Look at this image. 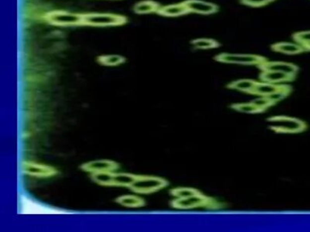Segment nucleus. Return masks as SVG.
<instances>
[{"mask_svg":"<svg viewBox=\"0 0 310 232\" xmlns=\"http://www.w3.org/2000/svg\"><path fill=\"white\" fill-rule=\"evenodd\" d=\"M128 23L126 16L116 13H82V26L92 27H115Z\"/></svg>","mask_w":310,"mask_h":232,"instance_id":"obj_2","label":"nucleus"},{"mask_svg":"<svg viewBox=\"0 0 310 232\" xmlns=\"http://www.w3.org/2000/svg\"><path fill=\"white\" fill-rule=\"evenodd\" d=\"M169 183L164 178L150 175H136L130 190L139 194H151L169 186Z\"/></svg>","mask_w":310,"mask_h":232,"instance_id":"obj_5","label":"nucleus"},{"mask_svg":"<svg viewBox=\"0 0 310 232\" xmlns=\"http://www.w3.org/2000/svg\"><path fill=\"white\" fill-rule=\"evenodd\" d=\"M190 13L200 15H212L218 13V5L213 2H206L203 0H185L183 1Z\"/></svg>","mask_w":310,"mask_h":232,"instance_id":"obj_10","label":"nucleus"},{"mask_svg":"<svg viewBox=\"0 0 310 232\" xmlns=\"http://www.w3.org/2000/svg\"><path fill=\"white\" fill-rule=\"evenodd\" d=\"M270 123L269 129L277 133L296 134L306 131L308 128L307 123L297 118L285 115H277L267 119Z\"/></svg>","mask_w":310,"mask_h":232,"instance_id":"obj_3","label":"nucleus"},{"mask_svg":"<svg viewBox=\"0 0 310 232\" xmlns=\"http://www.w3.org/2000/svg\"><path fill=\"white\" fill-rule=\"evenodd\" d=\"M261 71H281V72L297 75L300 71L299 66L293 63L284 62V61H269L267 60L264 64L258 66Z\"/></svg>","mask_w":310,"mask_h":232,"instance_id":"obj_11","label":"nucleus"},{"mask_svg":"<svg viewBox=\"0 0 310 232\" xmlns=\"http://www.w3.org/2000/svg\"><path fill=\"white\" fill-rule=\"evenodd\" d=\"M273 51L288 55H296L307 52L303 45L297 43L278 42L273 44L271 46Z\"/></svg>","mask_w":310,"mask_h":232,"instance_id":"obj_13","label":"nucleus"},{"mask_svg":"<svg viewBox=\"0 0 310 232\" xmlns=\"http://www.w3.org/2000/svg\"><path fill=\"white\" fill-rule=\"evenodd\" d=\"M214 60L223 64H241L257 67L268 60V58L260 55L229 53H219L215 56Z\"/></svg>","mask_w":310,"mask_h":232,"instance_id":"obj_7","label":"nucleus"},{"mask_svg":"<svg viewBox=\"0 0 310 232\" xmlns=\"http://www.w3.org/2000/svg\"><path fill=\"white\" fill-rule=\"evenodd\" d=\"M285 86L286 85L285 84L276 85V84L268 83V82H257L255 87L253 88V90L250 93V94L268 97V96L276 93L278 91L284 89Z\"/></svg>","mask_w":310,"mask_h":232,"instance_id":"obj_15","label":"nucleus"},{"mask_svg":"<svg viewBox=\"0 0 310 232\" xmlns=\"http://www.w3.org/2000/svg\"><path fill=\"white\" fill-rule=\"evenodd\" d=\"M189 11L186 7L184 2L179 3L171 4V5H164L160 8L157 14L165 17H178V16H184L188 14Z\"/></svg>","mask_w":310,"mask_h":232,"instance_id":"obj_14","label":"nucleus"},{"mask_svg":"<svg viewBox=\"0 0 310 232\" xmlns=\"http://www.w3.org/2000/svg\"><path fill=\"white\" fill-rule=\"evenodd\" d=\"M126 57L122 55L103 54L96 57V61L104 67H117L126 62Z\"/></svg>","mask_w":310,"mask_h":232,"instance_id":"obj_18","label":"nucleus"},{"mask_svg":"<svg viewBox=\"0 0 310 232\" xmlns=\"http://www.w3.org/2000/svg\"><path fill=\"white\" fill-rule=\"evenodd\" d=\"M296 78V75L286 74L281 71H261L259 75V78L261 82L276 84V85L293 82Z\"/></svg>","mask_w":310,"mask_h":232,"instance_id":"obj_12","label":"nucleus"},{"mask_svg":"<svg viewBox=\"0 0 310 232\" xmlns=\"http://www.w3.org/2000/svg\"><path fill=\"white\" fill-rule=\"evenodd\" d=\"M293 92V88L291 85H286L284 89H281V90L278 91L274 94H271V95L268 96V98L271 99L273 102L276 104L278 101H282L285 97H288L289 94Z\"/></svg>","mask_w":310,"mask_h":232,"instance_id":"obj_23","label":"nucleus"},{"mask_svg":"<svg viewBox=\"0 0 310 232\" xmlns=\"http://www.w3.org/2000/svg\"><path fill=\"white\" fill-rule=\"evenodd\" d=\"M43 20L50 25L56 27L82 26V13H71L65 10H52L43 16Z\"/></svg>","mask_w":310,"mask_h":232,"instance_id":"obj_6","label":"nucleus"},{"mask_svg":"<svg viewBox=\"0 0 310 232\" xmlns=\"http://www.w3.org/2000/svg\"><path fill=\"white\" fill-rule=\"evenodd\" d=\"M170 205L172 208L179 210H191L195 208L219 210L226 207L224 203L220 202L213 197H208L202 193L185 198L174 199L171 201Z\"/></svg>","mask_w":310,"mask_h":232,"instance_id":"obj_1","label":"nucleus"},{"mask_svg":"<svg viewBox=\"0 0 310 232\" xmlns=\"http://www.w3.org/2000/svg\"><path fill=\"white\" fill-rule=\"evenodd\" d=\"M231 108L237 112H243V113L256 114L262 112V111L258 107L256 106L251 101L248 103L233 104L231 105Z\"/></svg>","mask_w":310,"mask_h":232,"instance_id":"obj_21","label":"nucleus"},{"mask_svg":"<svg viewBox=\"0 0 310 232\" xmlns=\"http://www.w3.org/2000/svg\"><path fill=\"white\" fill-rule=\"evenodd\" d=\"M292 38L295 43L305 46L306 45L310 43V30L295 33L292 36Z\"/></svg>","mask_w":310,"mask_h":232,"instance_id":"obj_24","label":"nucleus"},{"mask_svg":"<svg viewBox=\"0 0 310 232\" xmlns=\"http://www.w3.org/2000/svg\"><path fill=\"white\" fill-rule=\"evenodd\" d=\"M257 81L252 80V79H241V80L234 81L227 85V89H232V90L238 91L241 93L250 94L255 87Z\"/></svg>","mask_w":310,"mask_h":232,"instance_id":"obj_19","label":"nucleus"},{"mask_svg":"<svg viewBox=\"0 0 310 232\" xmlns=\"http://www.w3.org/2000/svg\"><path fill=\"white\" fill-rule=\"evenodd\" d=\"M195 49L198 50H209L215 49L221 46L218 41L216 40L209 39V38H198V39L192 40L190 42Z\"/></svg>","mask_w":310,"mask_h":232,"instance_id":"obj_20","label":"nucleus"},{"mask_svg":"<svg viewBox=\"0 0 310 232\" xmlns=\"http://www.w3.org/2000/svg\"><path fill=\"white\" fill-rule=\"evenodd\" d=\"M161 7V4L154 0H142L134 4L133 11L136 14H150V13H158V11Z\"/></svg>","mask_w":310,"mask_h":232,"instance_id":"obj_16","label":"nucleus"},{"mask_svg":"<svg viewBox=\"0 0 310 232\" xmlns=\"http://www.w3.org/2000/svg\"><path fill=\"white\" fill-rule=\"evenodd\" d=\"M21 169L26 175L40 179L53 178L59 174L57 169L52 166L28 160L22 163Z\"/></svg>","mask_w":310,"mask_h":232,"instance_id":"obj_8","label":"nucleus"},{"mask_svg":"<svg viewBox=\"0 0 310 232\" xmlns=\"http://www.w3.org/2000/svg\"><path fill=\"white\" fill-rule=\"evenodd\" d=\"M115 202L127 208H139L145 206L146 201L136 195H123L115 199Z\"/></svg>","mask_w":310,"mask_h":232,"instance_id":"obj_17","label":"nucleus"},{"mask_svg":"<svg viewBox=\"0 0 310 232\" xmlns=\"http://www.w3.org/2000/svg\"><path fill=\"white\" fill-rule=\"evenodd\" d=\"M136 174L115 173V171L92 174V181L99 186L107 187H128L130 188L135 180Z\"/></svg>","mask_w":310,"mask_h":232,"instance_id":"obj_4","label":"nucleus"},{"mask_svg":"<svg viewBox=\"0 0 310 232\" xmlns=\"http://www.w3.org/2000/svg\"><path fill=\"white\" fill-rule=\"evenodd\" d=\"M275 1L276 0H240V2L242 5L250 6V7L260 8L265 6Z\"/></svg>","mask_w":310,"mask_h":232,"instance_id":"obj_26","label":"nucleus"},{"mask_svg":"<svg viewBox=\"0 0 310 232\" xmlns=\"http://www.w3.org/2000/svg\"><path fill=\"white\" fill-rule=\"evenodd\" d=\"M251 102H253L256 106L258 107L262 112H265L268 108L275 105V103L273 102L268 97H264V96H260V97L253 100Z\"/></svg>","mask_w":310,"mask_h":232,"instance_id":"obj_25","label":"nucleus"},{"mask_svg":"<svg viewBox=\"0 0 310 232\" xmlns=\"http://www.w3.org/2000/svg\"><path fill=\"white\" fill-rule=\"evenodd\" d=\"M119 167L120 165L113 160H101L83 163L80 166V169L84 172L96 174L116 171L119 169Z\"/></svg>","mask_w":310,"mask_h":232,"instance_id":"obj_9","label":"nucleus"},{"mask_svg":"<svg viewBox=\"0 0 310 232\" xmlns=\"http://www.w3.org/2000/svg\"><path fill=\"white\" fill-rule=\"evenodd\" d=\"M305 47L306 50H307V52L310 51V43L306 45L305 46H303Z\"/></svg>","mask_w":310,"mask_h":232,"instance_id":"obj_27","label":"nucleus"},{"mask_svg":"<svg viewBox=\"0 0 310 232\" xmlns=\"http://www.w3.org/2000/svg\"><path fill=\"white\" fill-rule=\"evenodd\" d=\"M172 197H176V198H185V197H191L193 195L198 194L202 192L200 190H197L195 188L191 187H177L173 188L169 191Z\"/></svg>","mask_w":310,"mask_h":232,"instance_id":"obj_22","label":"nucleus"}]
</instances>
